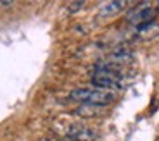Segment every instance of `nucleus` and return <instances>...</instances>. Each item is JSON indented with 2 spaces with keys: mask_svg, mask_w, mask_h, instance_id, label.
<instances>
[{
  "mask_svg": "<svg viewBox=\"0 0 159 141\" xmlns=\"http://www.w3.org/2000/svg\"><path fill=\"white\" fill-rule=\"evenodd\" d=\"M69 98L75 102L88 103V105H97V107H107L116 100L114 91L100 90V88H76L69 93Z\"/></svg>",
  "mask_w": 159,
  "mask_h": 141,
  "instance_id": "obj_1",
  "label": "nucleus"
},
{
  "mask_svg": "<svg viewBox=\"0 0 159 141\" xmlns=\"http://www.w3.org/2000/svg\"><path fill=\"white\" fill-rule=\"evenodd\" d=\"M92 83H93V88H100V90H107V91L123 88V78L116 70L107 69V67L97 69L92 76Z\"/></svg>",
  "mask_w": 159,
  "mask_h": 141,
  "instance_id": "obj_2",
  "label": "nucleus"
},
{
  "mask_svg": "<svg viewBox=\"0 0 159 141\" xmlns=\"http://www.w3.org/2000/svg\"><path fill=\"white\" fill-rule=\"evenodd\" d=\"M154 17H156V9L151 4H140L128 12V21L131 24H135L137 28L151 24Z\"/></svg>",
  "mask_w": 159,
  "mask_h": 141,
  "instance_id": "obj_3",
  "label": "nucleus"
},
{
  "mask_svg": "<svg viewBox=\"0 0 159 141\" xmlns=\"http://www.w3.org/2000/svg\"><path fill=\"white\" fill-rule=\"evenodd\" d=\"M68 138L73 141H97L99 134L87 126H71L68 129Z\"/></svg>",
  "mask_w": 159,
  "mask_h": 141,
  "instance_id": "obj_4",
  "label": "nucleus"
},
{
  "mask_svg": "<svg viewBox=\"0 0 159 141\" xmlns=\"http://www.w3.org/2000/svg\"><path fill=\"white\" fill-rule=\"evenodd\" d=\"M128 7V2L125 0H112V2H107L100 7L99 14L100 17H109V16H114V14H119L123 9Z\"/></svg>",
  "mask_w": 159,
  "mask_h": 141,
  "instance_id": "obj_5",
  "label": "nucleus"
},
{
  "mask_svg": "<svg viewBox=\"0 0 159 141\" xmlns=\"http://www.w3.org/2000/svg\"><path fill=\"white\" fill-rule=\"evenodd\" d=\"M102 109L104 107H97V105H88V103H81L75 109V115L81 119H93V117H99L102 114Z\"/></svg>",
  "mask_w": 159,
  "mask_h": 141,
  "instance_id": "obj_6",
  "label": "nucleus"
},
{
  "mask_svg": "<svg viewBox=\"0 0 159 141\" xmlns=\"http://www.w3.org/2000/svg\"><path fill=\"white\" fill-rule=\"evenodd\" d=\"M80 7H83V2H78V4H71V5H69V12H76Z\"/></svg>",
  "mask_w": 159,
  "mask_h": 141,
  "instance_id": "obj_7",
  "label": "nucleus"
},
{
  "mask_svg": "<svg viewBox=\"0 0 159 141\" xmlns=\"http://www.w3.org/2000/svg\"><path fill=\"white\" fill-rule=\"evenodd\" d=\"M59 141H73V139H69V138L68 136H66V138H61V139Z\"/></svg>",
  "mask_w": 159,
  "mask_h": 141,
  "instance_id": "obj_8",
  "label": "nucleus"
}]
</instances>
